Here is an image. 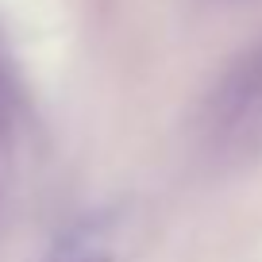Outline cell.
Returning a JSON list of instances; mask_svg holds the SVG:
<instances>
[{
	"label": "cell",
	"mask_w": 262,
	"mask_h": 262,
	"mask_svg": "<svg viewBox=\"0 0 262 262\" xmlns=\"http://www.w3.org/2000/svg\"><path fill=\"white\" fill-rule=\"evenodd\" d=\"M42 262H116V220L85 216L54 239Z\"/></svg>",
	"instance_id": "1"
},
{
	"label": "cell",
	"mask_w": 262,
	"mask_h": 262,
	"mask_svg": "<svg viewBox=\"0 0 262 262\" xmlns=\"http://www.w3.org/2000/svg\"><path fill=\"white\" fill-rule=\"evenodd\" d=\"M4 120H8V93H4V85H0V127H4Z\"/></svg>",
	"instance_id": "2"
}]
</instances>
